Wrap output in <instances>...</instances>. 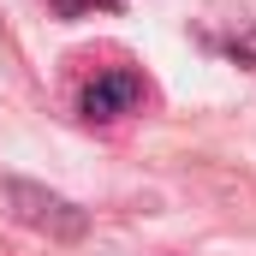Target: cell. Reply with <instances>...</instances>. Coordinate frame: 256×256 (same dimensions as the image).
<instances>
[{"mask_svg":"<svg viewBox=\"0 0 256 256\" xmlns=\"http://www.w3.org/2000/svg\"><path fill=\"white\" fill-rule=\"evenodd\" d=\"M143 96H149L143 72H137L131 60H114V66H96V72L78 78L72 108H78L90 126H114V120H131V114L143 108Z\"/></svg>","mask_w":256,"mask_h":256,"instance_id":"2","label":"cell"},{"mask_svg":"<svg viewBox=\"0 0 256 256\" xmlns=\"http://www.w3.org/2000/svg\"><path fill=\"white\" fill-rule=\"evenodd\" d=\"M60 18H96V12H120L126 0H48Z\"/></svg>","mask_w":256,"mask_h":256,"instance_id":"3","label":"cell"},{"mask_svg":"<svg viewBox=\"0 0 256 256\" xmlns=\"http://www.w3.org/2000/svg\"><path fill=\"white\" fill-rule=\"evenodd\" d=\"M0 202L12 208V220H24L30 232H48L54 244H78L90 232V214L72 202V196L48 191V185H30V179H0Z\"/></svg>","mask_w":256,"mask_h":256,"instance_id":"1","label":"cell"}]
</instances>
